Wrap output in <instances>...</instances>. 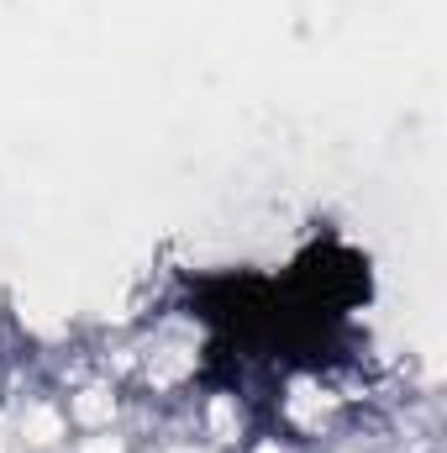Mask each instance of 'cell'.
I'll use <instances>...</instances> for the list:
<instances>
[{
	"label": "cell",
	"instance_id": "1",
	"mask_svg": "<svg viewBox=\"0 0 447 453\" xmlns=\"http://www.w3.org/2000/svg\"><path fill=\"white\" fill-rule=\"evenodd\" d=\"M85 453H116V443H111V438H95V443H90Z\"/></svg>",
	"mask_w": 447,
	"mask_h": 453
},
{
	"label": "cell",
	"instance_id": "2",
	"mask_svg": "<svg viewBox=\"0 0 447 453\" xmlns=\"http://www.w3.org/2000/svg\"><path fill=\"white\" fill-rule=\"evenodd\" d=\"M258 453H279V449H258Z\"/></svg>",
	"mask_w": 447,
	"mask_h": 453
}]
</instances>
